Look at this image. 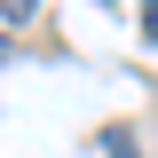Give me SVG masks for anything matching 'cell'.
Instances as JSON below:
<instances>
[{
    "label": "cell",
    "mask_w": 158,
    "mask_h": 158,
    "mask_svg": "<svg viewBox=\"0 0 158 158\" xmlns=\"http://www.w3.org/2000/svg\"><path fill=\"white\" fill-rule=\"evenodd\" d=\"M142 32H150V40H158V0H142Z\"/></svg>",
    "instance_id": "3"
},
{
    "label": "cell",
    "mask_w": 158,
    "mask_h": 158,
    "mask_svg": "<svg viewBox=\"0 0 158 158\" xmlns=\"http://www.w3.org/2000/svg\"><path fill=\"white\" fill-rule=\"evenodd\" d=\"M103 150H111V158H135V142H127V135L111 127V135H103Z\"/></svg>",
    "instance_id": "1"
},
{
    "label": "cell",
    "mask_w": 158,
    "mask_h": 158,
    "mask_svg": "<svg viewBox=\"0 0 158 158\" xmlns=\"http://www.w3.org/2000/svg\"><path fill=\"white\" fill-rule=\"evenodd\" d=\"M0 8H8V16H16V24H24V16H32V8H40V0H0Z\"/></svg>",
    "instance_id": "2"
},
{
    "label": "cell",
    "mask_w": 158,
    "mask_h": 158,
    "mask_svg": "<svg viewBox=\"0 0 158 158\" xmlns=\"http://www.w3.org/2000/svg\"><path fill=\"white\" fill-rule=\"evenodd\" d=\"M0 56H8V40H0Z\"/></svg>",
    "instance_id": "4"
}]
</instances>
